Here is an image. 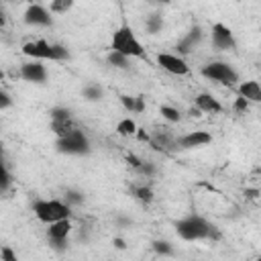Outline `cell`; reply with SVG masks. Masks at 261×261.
Returning a JSON list of instances; mask_svg holds the SVG:
<instances>
[{
    "label": "cell",
    "instance_id": "cell-17",
    "mask_svg": "<svg viewBox=\"0 0 261 261\" xmlns=\"http://www.w3.org/2000/svg\"><path fill=\"white\" fill-rule=\"evenodd\" d=\"M239 96H243L249 102H261V86L257 80H247L239 86Z\"/></svg>",
    "mask_w": 261,
    "mask_h": 261
},
{
    "label": "cell",
    "instance_id": "cell-21",
    "mask_svg": "<svg viewBox=\"0 0 261 261\" xmlns=\"http://www.w3.org/2000/svg\"><path fill=\"white\" fill-rule=\"evenodd\" d=\"M82 96H84L88 102H100V100L104 98V90H102V86H98V84H86L84 90H82Z\"/></svg>",
    "mask_w": 261,
    "mask_h": 261
},
{
    "label": "cell",
    "instance_id": "cell-5",
    "mask_svg": "<svg viewBox=\"0 0 261 261\" xmlns=\"http://www.w3.org/2000/svg\"><path fill=\"white\" fill-rule=\"evenodd\" d=\"M33 212L41 222L49 224V222H55L59 218H69L71 206L63 200H37L33 204Z\"/></svg>",
    "mask_w": 261,
    "mask_h": 261
},
{
    "label": "cell",
    "instance_id": "cell-28",
    "mask_svg": "<svg viewBox=\"0 0 261 261\" xmlns=\"http://www.w3.org/2000/svg\"><path fill=\"white\" fill-rule=\"evenodd\" d=\"M137 171L141 175H145V177H153L157 173V165L153 161H141V165L137 167Z\"/></svg>",
    "mask_w": 261,
    "mask_h": 261
},
{
    "label": "cell",
    "instance_id": "cell-16",
    "mask_svg": "<svg viewBox=\"0 0 261 261\" xmlns=\"http://www.w3.org/2000/svg\"><path fill=\"white\" fill-rule=\"evenodd\" d=\"M149 143H151L155 149H159V151H173V149H177V141H175L173 135L167 133V130H157V133L149 139Z\"/></svg>",
    "mask_w": 261,
    "mask_h": 261
},
{
    "label": "cell",
    "instance_id": "cell-11",
    "mask_svg": "<svg viewBox=\"0 0 261 261\" xmlns=\"http://www.w3.org/2000/svg\"><path fill=\"white\" fill-rule=\"evenodd\" d=\"M47 237L53 245L61 247V245H67V237L71 232V220L69 218H59L55 222H49L47 224Z\"/></svg>",
    "mask_w": 261,
    "mask_h": 261
},
{
    "label": "cell",
    "instance_id": "cell-30",
    "mask_svg": "<svg viewBox=\"0 0 261 261\" xmlns=\"http://www.w3.org/2000/svg\"><path fill=\"white\" fill-rule=\"evenodd\" d=\"M249 100H245L243 96H239V98H234V102H232V110L234 112H239V114H245V112H249Z\"/></svg>",
    "mask_w": 261,
    "mask_h": 261
},
{
    "label": "cell",
    "instance_id": "cell-10",
    "mask_svg": "<svg viewBox=\"0 0 261 261\" xmlns=\"http://www.w3.org/2000/svg\"><path fill=\"white\" fill-rule=\"evenodd\" d=\"M212 45L220 51H230L237 47V41H234V35L232 31L222 24V22H214L212 24Z\"/></svg>",
    "mask_w": 261,
    "mask_h": 261
},
{
    "label": "cell",
    "instance_id": "cell-34",
    "mask_svg": "<svg viewBox=\"0 0 261 261\" xmlns=\"http://www.w3.org/2000/svg\"><path fill=\"white\" fill-rule=\"evenodd\" d=\"M116 224H118V226H130V224H133V220H130V218H126V216H116Z\"/></svg>",
    "mask_w": 261,
    "mask_h": 261
},
{
    "label": "cell",
    "instance_id": "cell-27",
    "mask_svg": "<svg viewBox=\"0 0 261 261\" xmlns=\"http://www.w3.org/2000/svg\"><path fill=\"white\" fill-rule=\"evenodd\" d=\"M159 112H161V116H163L165 120H169V122H179V118H181L179 110L173 108V106H169V104H163V106L159 108Z\"/></svg>",
    "mask_w": 261,
    "mask_h": 261
},
{
    "label": "cell",
    "instance_id": "cell-25",
    "mask_svg": "<svg viewBox=\"0 0 261 261\" xmlns=\"http://www.w3.org/2000/svg\"><path fill=\"white\" fill-rule=\"evenodd\" d=\"M151 247H153V251H155L157 255H163V257H171V255H173V247H171L169 241L157 239V241L151 243Z\"/></svg>",
    "mask_w": 261,
    "mask_h": 261
},
{
    "label": "cell",
    "instance_id": "cell-26",
    "mask_svg": "<svg viewBox=\"0 0 261 261\" xmlns=\"http://www.w3.org/2000/svg\"><path fill=\"white\" fill-rule=\"evenodd\" d=\"M73 4H75V0H51L49 8H51L53 14H65L73 8Z\"/></svg>",
    "mask_w": 261,
    "mask_h": 261
},
{
    "label": "cell",
    "instance_id": "cell-29",
    "mask_svg": "<svg viewBox=\"0 0 261 261\" xmlns=\"http://www.w3.org/2000/svg\"><path fill=\"white\" fill-rule=\"evenodd\" d=\"M10 181H12V177H10V173H8V169L0 163V194H4L6 190H8V186H10Z\"/></svg>",
    "mask_w": 261,
    "mask_h": 261
},
{
    "label": "cell",
    "instance_id": "cell-8",
    "mask_svg": "<svg viewBox=\"0 0 261 261\" xmlns=\"http://www.w3.org/2000/svg\"><path fill=\"white\" fill-rule=\"evenodd\" d=\"M22 20H24L29 27H51V24H53L51 12H49L45 6H41V4H35V2L27 6Z\"/></svg>",
    "mask_w": 261,
    "mask_h": 261
},
{
    "label": "cell",
    "instance_id": "cell-4",
    "mask_svg": "<svg viewBox=\"0 0 261 261\" xmlns=\"http://www.w3.org/2000/svg\"><path fill=\"white\" fill-rule=\"evenodd\" d=\"M175 232L184 241H202V239H208L210 222L198 214H190L175 222Z\"/></svg>",
    "mask_w": 261,
    "mask_h": 261
},
{
    "label": "cell",
    "instance_id": "cell-37",
    "mask_svg": "<svg viewBox=\"0 0 261 261\" xmlns=\"http://www.w3.org/2000/svg\"><path fill=\"white\" fill-rule=\"evenodd\" d=\"M247 194H249V198H257L259 192H257V190H247Z\"/></svg>",
    "mask_w": 261,
    "mask_h": 261
},
{
    "label": "cell",
    "instance_id": "cell-32",
    "mask_svg": "<svg viewBox=\"0 0 261 261\" xmlns=\"http://www.w3.org/2000/svg\"><path fill=\"white\" fill-rule=\"evenodd\" d=\"M0 259H4V261H16V253H12L8 247H2L0 249Z\"/></svg>",
    "mask_w": 261,
    "mask_h": 261
},
{
    "label": "cell",
    "instance_id": "cell-19",
    "mask_svg": "<svg viewBox=\"0 0 261 261\" xmlns=\"http://www.w3.org/2000/svg\"><path fill=\"white\" fill-rule=\"evenodd\" d=\"M161 29H163V16H161L159 12L149 14L147 20H145V31H147V35H157V33H161Z\"/></svg>",
    "mask_w": 261,
    "mask_h": 261
},
{
    "label": "cell",
    "instance_id": "cell-23",
    "mask_svg": "<svg viewBox=\"0 0 261 261\" xmlns=\"http://www.w3.org/2000/svg\"><path fill=\"white\" fill-rule=\"evenodd\" d=\"M84 200H86L84 192H80V190H75V188H67L65 194H63V202H67L71 208H73V206H82Z\"/></svg>",
    "mask_w": 261,
    "mask_h": 261
},
{
    "label": "cell",
    "instance_id": "cell-9",
    "mask_svg": "<svg viewBox=\"0 0 261 261\" xmlns=\"http://www.w3.org/2000/svg\"><path fill=\"white\" fill-rule=\"evenodd\" d=\"M49 116H51V128L55 130L57 137L59 135H65L71 128H75L73 122H71V112L65 106H53L51 112H49Z\"/></svg>",
    "mask_w": 261,
    "mask_h": 261
},
{
    "label": "cell",
    "instance_id": "cell-6",
    "mask_svg": "<svg viewBox=\"0 0 261 261\" xmlns=\"http://www.w3.org/2000/svg\"><path fill=\"white\" fill-rule=\"evenodd\" d=\"M202 75L206 80L218 82L222 86H234L239 82V71L226 61H212V63L204 65L202 67Z\"/></svg>",
    "mask_w": 261,
    "mask_h": 261
},
{
    "label": "cell",
    "instance_id": "cell-18",
    "mask_svg": "<svg viewBox=\"0 0 261 261\" xmlns=\"http://www.w3.org/2000/svg\"><path fill=\"white\" fill-rule=\"evenodd\" d=\"M120 104L124 106L126 112L130 114H141L145 110V98L143 96H128V94H122L120 96Z\"/></svg>",
    "mask_w": 261,
    "mask_h": 261
},
{
    "label": "cell",
    "instance_id": "cell-7",
    "mask_svg": "<svg viewBox=\"0 0 261 261\" xmlns=\"http://www.w3.org/2000/svg\"><path fill=\"white\" fill-rule=\"evenodd\" d=\"M157 65L173 75H186L190 71V65L181 55L175 53H157Z\"/></svg>",
    "mask_w": 261,
    "mask_h": 261
},
{
    "label": "cell",
    "instance_id": "cell-12",
    "mask_svg": "<svg viewBox=\"0 0 261 261\" xmlns=\"http://www.w3.org/2000/svg\"><path fill=\"white\" fill-rule=\"evenodd\" d=\"M20 77L31 84H43L47 80V69L39 59H33L20 65Z\"/></svg>",
    "mask_w": 261,
    "mask_h": 261
},
{
    "label": "cell",
    "instance_id": "cell-33",
    "mask_svg": "<svg viewBox=\"0 0 261 261\" xmlns=\"http://www.w3.org/2000/svg\"><path fill=\"white\" fill-rule=\"evenodd\" d=\"M126 161H128V165H130L133 169H137V167L141 165V161H143V159H139L135 153H128V155H126Z\"/></svg>",
    "mask_w": 261,
    "mask_h": 261
},
{
    "label": "cell",
    "instance_id": "cell-13",
    "mask_svg": "<svg viewBox=\"0 0 261 261\" xmlns=\"http://www.w3.org/2000/svg\"><path fill=\"white\" fill-rule=\"evenodd\" d=\"M175 141H177V149H200L212 141V135L206 130H192V133H188Z\"/></svg>",
    "mask_w": 261,
    "mask_h": 261
},
{
    "label": "cell",
    "instance_id": "cell-1",
    "mask_svg": "<svg viewBox=\"0 0 261 261\" xmlns=\"http://www.w3.org/2000/svg\"><path fill=\"white\" fill-rule=\"evenodd\" d=\"M22 53L27 57H33V59H39V61H65L69 59V51L59 45V43H49L45 39H35V41H29L22 45Z\"/></svg>",
    "mask_w": 261,
    "mask_h": 261
},
{
    "label": "cell",
    "instance_id": "cell-38",
    "mask_svg": "<svg viewBox=\"0 0 261 261\" xmlns=\"http://www.w3.org/2000/svg\"><path fill=\"white\" fill-rule=\"evenodd\" d=\"M2 80H4V71L0 69V82H2Z\"/></svg>",
    "mask_w": 261,
    "mask_h": 261
},
{
    "label": "cell",
    "instance_id": "cell-39",
    "mask_svg": "<svg viewBox=\"0 0 261 261\" xmlns=\"http://www.w3.org/2000/svg\"><path fill=\"white\" fill-rule=\"evenodd\" d=\"M155 2H163V4H167V2H169V0H155Z\"/></svg>",
    "mask_w": 261,
    "mask_h": 261
},
{
    "label": "cell",
    "instance_id": "cell-35",
    "mask_svg": "<svg viewBox=\"0 0 261 261\" xmlns=\"http://www.w3.org/2000/svg\"><path fill=\"white\" fill-rule=\"evenodd\" d=\"M112 245H114L116 249H120V251L126 249V243H124V239H120V237H114V239H112Z\"/></svg>",
    "mask_w": 261,
    "mask_h": 261
},
{
    "label": "cell",
    "instance_id": "cell-20",
    "mask_svg": "<svg viewBox=\"0 0 261 261\" xmlns=\"http://www.w3.org/2000/svg\"><path fill=\"white\" fill-rule=\"evenodd\" d=\"M106 61H108V65H112V67H116V69H128L130 57H126V55H122V53H118V51L110 49V53H108Z\"/></svg>",
    "mask_w": 261,
    "mask_h": 261
},
{
    "label": "cell",
    "instance_id": "cell-14",
    "mask_svg": "<svg viewBox=\"0 0 261 261\" xmlns=\"http://www.w3.org/2000/svg\"><path fill=\"white\" fill-rule=\"evenodd\" d=\"M200 41H202V29L200 27H192L181 39H179V43H177V53L179 55H188V53H192L198 45H200Z\"/></svg>",
    "mask_w": 261,
    "mask_h": 261
},
{
    "label": "cell",
    "instance_id": "cell-40",
    "mask_svg": "<svg viewBox=\"0 0 261 261\" xmlns=\"http://www.w3.org/2000/svg\"><path fill=\"white\" fill-rule=\"evenodd\" d=\"M0 157H2V149H0Z\"/></svg>",
    "mask_w": 261,
    "mask_h": 261
},
{
    "label": "cell",
    "instance_id": "cell-36",
    "mask_svg": "<svg viewBox=\"0 0 261 261\" xmlns=\"http://www.w3.org/2000/svg\"><path fill=\"white\" fill-rule=\"evenodd\" d=\"M4 24H6V16H4V10L0 8V29H2Z\"/></svg>",
    "mask_w": 261,
    "mask_h": 261
},
{
    "label": "cell",
    "instance_id": "cell-31",
    "mask_svg": "<svg viewBox=\"0 0 261 261\" xmlns=\"http://www.w3.org/2000/svg\"><path fill=\"white\" fill-rule=\"evenodd\" d=\"M10 106H12V96H10L6 90L0 88V110H6V108H10Z\"/></svg>",
    "mask_w": 261,
    "mask_h": 261
},
{
    "label": "cell",
    "instance_id": "cell-15",
    "mask_svg": "<svg viewBox=\"0 0 261 261\" xmlns=\"http://www.w3.org/2000/svg\"><path fill=\"white\" fill-rule=\"evenodd\" d=\"M194 102H196V110H200V112H206V114H218V112H222V104L212 94H208V92L198 94L194 98Z\"/></svg>",
    "mask_w": 261,
    "mask_h": 261
},
{
    "label": "cell",
    "instance_id": "cell-2",
    "mask_svg": "<svg viewBox=\"0 0 261 261\" xmlns=\"http://www.w3.org/2000/svg\"><path fill=\"white\" fill-rule=\"evenodd\" d=\"M110 49H114V51H118V53H122L126 57H143L145 55V49H143L141 41L137 39L135 31L128 24H120L112 33Z\"/></svg>",
    "mask_w": 261,
    "mask_h": 261
},
{
    "label": "cell",
    "instance_id": "cell-22",
    "mask_svg": "<svg viewBox=\"0 0 261 261\" xmlns=\"http://www.w3.org/2000/svg\"><path fill=\"white\" fill-rule=\"evenodd\" d=\"M133 196H135L139 202H145V204L153 202V198H155L151 186H147V184H143V186H133Z\"/></svg>",
    "mask_w": 261,
    "mask_h": 261
},
{
    "label": "cell",
    "instance_id": "cell-3",
    "mask_svg": "<svg viewBox=\"0 0 261 261\" xmlns=\"http://www.w3.org/2000/svg\"><path fill=\"white\" fill-rule=\"evenodd\" d=\"M55 147L59 153L63 155H88L92 151V145H90V139L86 137L84 130L80 128H71L67 130L65 135H59L57 141H55Z\"/></svg>",
    "mask_w": 261,
    "mask_h": 261
},
{
    "label": "cell",
    "instance_id": "cell-24",
    "mask_svg": "<svg viewBox=\"0 0 261 261\" xmlns=\"http://www.w3.org/2000/svg\"><path fill=\"white\" fill-rule=\"evenodd\" d=\"M116 133H118L120 137H133V135L137 133V122H135L133 118H122V120H118V124H116Z\"/></svg>",
    "mask_w": 261,
    "mask_h": 261
}]
</instances>
